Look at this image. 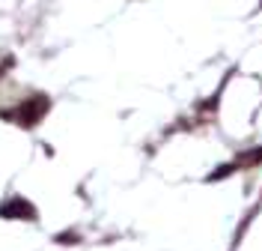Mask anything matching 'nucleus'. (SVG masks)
<instances>
[{
	"mask_svg": "<svg viewBox=\"0 0 262 251\" xmlns=\"http://www.w3.org/2000/svg\"><path fill=\"white\" fill-rule=\"evenodd\" d=\"M45 108H48V102L42 99V96H36V99L24 102V105L18 108L15 114H12V117H15L18 123H21V126H33L36 120H39L42 114H45Z\"/></svg>",
	"mask_w": 262,
	"mask_h": 251,
	"instance_id": "f257e3e1",
	"label": "nucleus"
},
{
	"mask_svg": "<svg viewBox=\"0 0 262 251\" xmlns=\"http://www.w3.org/2000/svg\"><path fill=\"white\" fill-rule=\"evenodd\" d=\"M0 216H6V218H18V216H21V218H27V221H30V218H36V209H33L24 198H12V201L0 209Z\"/></svg>",
	"mask_w": 262,
	"mask_h": 251,
	"instance_id": "f03ea898",
	"label": "nucleus"
}]
</instances>
